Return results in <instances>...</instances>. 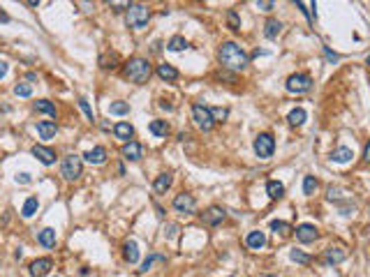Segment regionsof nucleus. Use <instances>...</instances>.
<instances>
[{
  "label": "nucleus",
  "mask_w": 370,
  "mask_h": 277,
  "mask_svg": "<svg viewBox=\"0 0 370 277\" xmlns=\"http://www.w3.org/2000/svg\"><path fill=\"white\" fill-rule=\"evenodd\" d=\"M7 69H9V65L5 62V60H0V79H2L5 74H7Z\"/></svg>",
  "instance_id": "obj_43"
},
{
  "label": "nucleus",
  "mask_w": 370,
  "mask_h": 277,
  "mask_svg": "<svg viewBox=\"0 0 370 277\" xmlns=\"http://www.w3.org/2000/svg\"><path fill=\"white\" fill-rule=\"evenodd\" d=\"M118 62H121V56H118L116 51L100 56V67H102V69H113L116 65H118Z\"/></svg>",
  "instance_id": "obj_26"
},
{
  "label": "nucleus",
  "mask_w": 370,
  "mask_h": 277,
  "mask_svg": "<svg viewBox=\"0 0 370 277\" xmlns=\"http://www.w3.org/2000/svg\"><path fill=\"white\" fill-rule=\"evenodd\" d=\"M113 136L128 143V141H132V136H135V127H132L130 123H125V120H121V123L113 125Z\"/></svg>",
  "instance_id": "obj_16"
},
{
  "label": "nucleus",
  "mask_w": 370,
  "mask_h": 277,
  "mask_svg": "<svg viewBox=\"0 0 370 277\" xmlns=\"http://www.w3.org/2000/svg\"><path fill=\"white\" fill-rule=\"evenodd\" d=\"M366 65H368V67H370V53H368V58H366Z\"/></svg>",
  "instance_id": "obj_49"
},
{
  "label": "nucleus",
  "mask_w": 370,
  "mask_h": 277,
  "mask_svg": "<svg viewBox=\"0 0 370 277\" xmlns=\"http://www.w3.org/2000/svg\"><path fill=\"white\" fill-rule=\"evenodd\" d=\"M315 189H317V180L312 178V176H305V178H303V194L312 196L315 194Z\"/></svg>",
  "instance_id": "obj_34"
},
{
  "label": "nucleus",
  "mask_w": 370,
  "mask_h": 277,
  "mask_svg": "<svg viewBox=\"0 0 370 277\" xmlns=\"http://www.w3.org/2000/svg\"><path fill=\"white\" fill-rule=\"evenodd\" d=\"M289 256H292V261H296V263H301V266H305V263H310V256L305 254V252H301V249H292L289 252Z\"/></svg>",
  "instance_id": "obj_37"
},
{
  "label": "nucleus",
  "mask_w": 370,
  "mask_h": 277,
  "mask_svg": "<svg viewBox=\"0 0 370 277\" xmlns=\"http://www.w3.org/2000/svg\"><path fill=\"white\" fill-rule=\"evenodd\" d=\"M79 106H81V111L86 113V118L88 120H95V113H93V109L88 106V102H86V97H79Z\"/></svg>",
  "instance_id": "obj_40"
},
{
  "label": "nucleus",
  "mask_w": 370,
  "mask_h": 277,
  "mask_svg": "<svg viewBox=\"0 0 370 277\" xmlns=\"http://www.w3.org/2000/svg\"><path fill=\"white\" fill-rule=\"evenodd\" d=\"M109 113H113V116H128L130 104L128 102H111V104H109Z\"/></svg>",
  "instance_id": "obj_32"
},
{
  "label": "nucleus",
  "mask_w": 370,
  "mask_h": 277,
  "mask_svg": "<svg viewBox=\"0 0 370 277\" xmlns=\"http://www.w3.org/2000/svg\"><path fill=\"white\" fill-rule=\"evenodd\" d=\"M345 256H347V252H345L342 245H331V247L324 252V263L326 266H336V263L345 261Z\"/></svg>",
  "instance_id": "obj_13"
},
{
  "label": "nucleus",
  "mask_w": 370,
  "mask_h": 277,
  "mask_svg": "<svg viewBox=\"0 0 370 277\" xmlns=\"http://www.w3.org/2000/svg\"><path fill=\"white\" fill-rule=\"evenodd\" d=\"M245 245H248L250 249H262L266 245L264 231H250L248 236H245Z\"/></svg>",
  "instance_id": "obj_18"
},
{
  "label": "nucleus",
  "mask_w": 370,
  "mask_h": 277,
  "mask_svg": "<svg viewBox=\"0 0 370 277\" xmlns=\"http://www.w3.org/2000/svg\"><path fill=\"white\" fill-rule=\"evenodd\" d=\"M58 132V125H56V120H39L37 123V134L42 139H53Z\"/></svg>",
  "instance_id": "obj_17"
},
{
  "label": "nucleus",
  "mask_w": 370,
  "mask_h": 277,
  "mask_svg": "<svg viewBox=\"0 0 370 277\" xmlns=\"http://www.w3.org/2000/svg\"><path fill=\"white\" fill-rule=\"evenodd\" d=\"M285 88H287L289 92H294V95H303V92H308V90L312 88V76L305 74V72H296V74H292L287 79Z\"/></svg>",
  "instance_id": "obj_6"
},
{
  "label": "nucleus",
  "mask_w": 370,
  "mask_h": 277,
  "mask_svg": "<svg viewBox=\"0 0 370 277\" xmlns=\"http://www.w3.org/2000/svg\"><path fill=\"white\" fill-rule=\"evenodd\" d=\"M83 173V157L81 155H67L61 162V176L65 180H79Z\"/></svg>",
  "instance_id": "obj_4"
},
{
  "label": "nucleus",
  "mask_w": 370,
  "mask_h": 277,
  "mask_svg": "<svg viewBox=\"0 0 370 277\" xmlns=\"http://www.w3.org/2000/svg\"><path fill=\"white\" fill-rule=\"evenodd\" d=\"M271 229H273L275 233H282V236H287V233L294 231V229H292V224L282 222V219H273V222H271Z\"/></svg>",
  "instance_id": "obj_33"
},
{
  "label": "nucleus",
  "mask_w": 370,
  "mask_h": 277,
  "mask_svg": "<svg viewBox=\"0 0 370 277\" xmlns=\"http://www.w3.org/2000/svg\"><path fill=\"white\" fill-rule=\"evenodd\" d=\"M266 192H269V199H282L285 196V185L280 183V180H269L266 183Z\"/></svg>",
  "instance_id": "obj_23"
},
{
  "label": "nucleus",
  "mask_w": 370,
  "mask_h": 277,
  "mask_svg": "<svg viewBox=\"0 0 370 277\" xmlns=\"http://www.w3.org/2000/svg\"><path fill=\"white\" fill-rule=\"evenodd\" d=\"M176 231H178V226H176V224H169V233H167V236H169V238H174Z\"/></svg>",
  "instance_id": "obj_46"
},
{
  "label": "nucleus",
  "mask_w": 370,
  "mask_h": 277,
  "mask_svg": "<svg viewBox=\"0 0 370 277\" xmlns=\"http://www.w3.org/2000/svg\"><path fill=\"white\" fill-rule=\"evenodd\" d=\"M305 118H308V113H305V109H301V106H296L294 111H289V116H287L289 125H294V127H301L303 123H305Z\"/></svg>",
  "instance_id": "obj_27"
},
{
  "label": "nucleus",
  "mask_w": 370,
  "mask_h": 277,
  "mask_svg": "<svg viewBox=\"0 0 370 277\" xmlns=\"http://www.w3.org/2000/svg\"><path fill=\"white\" fill-rule=\"evenodd\" d=\"M227 23H229V28L234 30H241V16L236 14V9H229V12H227Z\"/></svg>",
  "instance_id": "obj_35"
},
{
  "label": "nucleus",
  "mask_w": 370,
  "mask_h": 277,
  "mask_svg": "<svg viewBox=\"0 0 370 277\" xmlns=\"http://www.w3.org/2000/svg\"><path fill=\"white\" fill-rule=\"evenodd\" d=\"M33 155H35L44 166L56 164V153H53L51 148H46V146H33Z\"/></svg>",
  "instance_id": "obj_14"
},
{
  "label": "nucleus",
  "mask_w": 370,
  "mask_h": 277,
  "mask_svg": "<svg viewBox=\"0 0 370 277\" xmlns=\"http://www.w3.org/2000/svg\"><path fill=\"white\" fill-rule=\"evenodd\" d=\"M171 183H174V176H171V173H160L158 178H155V183H153V189H155L158 194H165L167 189L171 187Z\"/></svg>",
  "instance_id": "obj_20"
},
{
  "label": "nucleus",
  "mask_w": 370,
  "mask_h": 277,
  "mask_svg": "<svg viewBox=\"0 0 370 277\" xmlns=\"http://www.w3.org/2000/svg\"><path fill=\"white\" fill-rule=\"evenodd\" d=\"M148 132L153 136H167L169 134V123L167 120H151V125H148Z\"/></svg>",
  "instance_id": "obj_24"
},
{
  "label": "nucleus",
  "mask_w": 370,
  "mask_h": 277,
  "mask_svg": "<svg viewBox=\"0 0 370 277\" xmlns=\"http://www.w3.org/2000/svg\"><path fill=\"white\" fill-rule=\"evenodd\" d=\"M324 56H326V60H329V62H338V60H340L338 53H333L329 46H324Z\"/></svg>",
  "instance_id": "obj_42"
},
{
  "label": "nucleus",
  "mask_w": 370,
  "mask_h": 277,
  "mask_svg": "<svg viewBox=\"0 0 370 277\" xmlns=\"http://www.w3.org/2000/svg\"><path fill=\"white\" fill-rule=\"evenodd\" d=\"M16 180H19V183H31V176H28V173H21V176H16Z\"/></svg>",
  "instance_id": "obj_45"
},
{
  "label": "nucleus",
  "mask_w": 370,
  "mask_h": 277,
  "mask_svg": "<svg viewBox=\"0 0 370 277\" xmlns=\"http://www.w3.org/2000/svg\"><path fill=\"white\" fill-rule=\"evenodd\" d=\"M188 39L185 37H181V35H174V37L169 39V42H167V49H169V51H185V49H188Z\"/></svg>",
  "instance_id": "obj_30"
},
{
  "label": "nucleus",
  "mask_w": 370,
  "mask_h": 277,
  "mask_svg": "<svg viewBox=\"0 0 370 277\" xmlns=\"http://www.w3.org/2000/svg\"><path fill=\"white\" fill-rule=\"evenodd\" d=\"M121 155L125 159H130V162H139V159H141V155H144V148H141V143L128 141V143H123Z\"/></svg>",
  "instance_id": "obj_12"
},
{
  "label": "nucleus",
  "mask_w": 370,
  "mask_h": 277,
  "mask_svg": "<svg viewBox=\"0 0 370 277\" xmlns=\"http://www.w3.org/2000/svg\"><path fill=\"white\" fill-rule=\"evenodd\" d=\"M0 21H2V23H9V14H7V12H2V9H0Z\"/></svg>",
  "instance_id": "obj_47"
},
{
  "label": "nucleus",
  "mask_w": 370,
  "mask_h": 277,
  "mask_svg": "<svg viewBox=\"0 0 370 277\" xmlns=\"http://www.w3.org/2000/svg\"><path fill=\"white\" fill-rule=\"evenodd\" d=\"M35 111L46 113V116H53V118H56V104L49 102V99H37V102H35Z\"/></svg>",
  "instance_id": "obj_31"
},
{
  "label": "nucleus",
  "mask_w": 370,
  "mask_h": 277,
  "mask_svg": "<svg viewBox=\"0 0 370 277\" xmlns=\"http://www.w3.org/2000/svg\"><path fill=\"white\" fill-rule=\"evenodd\" d=\"M155 261H165V256H160V254H151V256H148V259H146L144 263H141V270H144V273H146V270L151 268V266H153V263H155Z\"/></svg>",
  "instance_id": "obj_41"
},
{
  "label": "nucleus",
  "mask_w": 370,
  "mask_h": 277,
  "mask_svg": "<svg viewBox=\"0 0 370 277\" xmlns=\"http://www.w3.org/2000/svg\"><path fill=\"white\" fill-rule=\"evenodd\" d=\"M81 157L86 159L88 164H95V166L104 164V162H106V148H104V146H95V148H91L86 155H81Z\"/></svg>",
  "instance_id": "obj_15"
},
{
  "label": "nucleus",
  "mask_w": 370,
  "mask_h": 277,
  "mask_svg": "<svg viewBox=\"0 0 370 277\" xmlns=\"http://www.w3.org/2000/svg\"><path fill=\"white\" fill-rule=\"evenodd\" d=\"M37 240H39V245H42V247H53V245H56V231H53L51 226H46V229L39 231Z\"/></svg>",
  "instance_id": "obj_25"
},
{
  "label": "nucleus",
  "mask_w": 370,
  "mask_h": 277,
  "mask_svg": "<svg viewBox=\"0 0 370 277\" xmlns=\"http://www.w3.org/2000/svg\"><path fill=\"white\" fill-rule=\"evenodd\" d=\"M51 268H53L51 259H49V256H39V259L31 261L28 273H31V277H44V275H49V270H51Z\"/></svg>",
  "instance_id": "obj_10"
},
{
  "label": "nucleus",
  "mask_w": 370,
  "mask_h": 277,
  "mask_svg": "<svg viewBox=\"0 0 370 277\" xmlns=\"http://www.w3.org/2000/svg\"><path fill=\"white\" fill-rule=\"evenodd\" d=\"M211 113H213V120H215V123H222V120L229 116V111H227V109H222V106H215V109H211Z\"/></svg>",
  "instance_id": "obj_39"
},
{
  "label": "nucleus",
  "mask_w": 370,
  "mask_h": 277,
  "mask_svg": "<svg viewBox=\"0 0 370 277\" xmlns=\"http://www.w3.org/2000/svg\"><path fill=\"white\" fill-rule=\"evenodd\" d=\"M227 213L220 206H211L208 210H204L202 215H199V219H202V224L204 226H218L220 222H225Z\"/></svg>",
  "instance_id": "obj_9"
},
{
  "label": "nucleus",
  "mask_w": 370,
  "mask_h": 277,
  "mask_svg": "<svg viewBox=\"0 0 370 277\" xmlns=\"http://www.w3.org/2000/svg\"><path fill=\"white\" fill-rule=\"evenodd\" d=\"M158 76L162 79V81H176L178 79V69L174 67V65H169V62H162V65H158Z\"/></svg>",
  "instance_id": "obj_19"
},
{
  "label": "nucleus",
  "mask_w": 370,
  "mask_h": 277,
  "mask_svg": "<svg viewBox=\"0 0 370 277\" xmlns=\"http://www.w3.org/2000/svg\"><path fill=\"white\" fill-rule=\"evenodd\" d=\"M192 120H195V125L202 129V132H211L213 125H215L211 109L204 106L202 102H195V104H192Z\"/></svg>",
  "instance_id": "obj_5"
},
{
  "label": "nucleus",
  "mask_w": 370,
  "mask_h": 277,
  "mask_svg": "<svg viewBox=\"0 0 370 277\" xmlns=\"http://www.w3.org/2000/svg\"><path fill=\"white\" fill-rule=\"evenodd\" d=\"M174 210L176 213H183V215H192L197 210V199L192 194H188V192H181V194L174 196Z\"/></svg>",
  "instance_id": "obj_8"
},
{
  "label": "nucleus",
  "mask_w": 370,
  "mask_h": 277,
  "mask_svg": "<svg viewBox=\"0 0 370 277\" xmlns=\"http://www.w3.org/2000/svg\"><path fill=\"white\" fill-rule=\"evenodd\" d=\"M280 30H282V23H280L278 19H269V21H266V28H264V35L269 39H275L280 35Z\"/></svg>",
  "instance_id": "obj_29"
},
{
  "label": "nucleus",
  "mask_w": 370,
  "mask_h": 277,
  "mask_svg": "<svg viewBox=\"0 0 370 277\" xmlns=\"http://www.w3.org/2000/svg\"><path fill=\"white\" fill-rule=\"evenodd\" d=\"M257 7H262V9H266V12H269V9L273 7V2H257Z\"/></svg>",
  "instance_id": "obj_48"
},
{
  "label": "nucleus",
  "mask_w": 370,
  "mask_h": 277,
  "mask_svg": "<svg viewBox=\"0 0 370 277\" xmlns=\"http://www.w3.org/2000/svg\"><path fill=\"white\" fill-rule=\"evenodd\" d=\"M294 233H296V238L301 240V243H305V245H308V243H315V240L319 238V229L315 224H308V222L296 226Z\"/></svg>",
  "instance_id": "obj_11"
},
{
  "label": "nucleus",
  "mask_w": 370,
  "mask_h": 277,
  "mask_svg": "<svg viewBox=\"0 0 370 277\" xmlns=\"http://www.w3.org/2000/svg\"><path fill=\"white\" fill-rule=\"evenodd\" d=\"M37 208H39L37 196H28L26 203H23V208H21V215H23V217H33V215L37 213Z\"/></svg>",
  "instance_id": "obj_28"
},
{
  "label": "nucleus",
  "mask_w": 370,
  "mask_h": 277,
  "mask_svg": "<svg viewBox=\"0 0 370 277\" xmlns=\"http://www.w3.org/2000/svg\"><path fill=\"white\" fill-rule=\"evenodd\" d=\"M273 150H275V139H273L269 132H264V134H259L257 139H255V153H257L259 159L273 157Z\"/></svg>",
  "instance_id": "obj_7"
},
{
  "label": "nucleus",
  "mask_w": 370,
  "mask_h": 277,
  "mask_svg": "<svg viewBox=\"0 0 370 277\" xmlns=\"http://www.w3.org/2000/svg\"><path fill=\"white\" fill-rule=\"evenodd\" d=\"M14 95H16V97H31V95H33L31 83H16V86H14Z\"/></svg>",
  "instance_id": "obj_36"
},
{
  "label": "nucleus",
  "mask_w": 370,
  "mask_h": 277,
  "mask_svg": "<svg viewBox=\"0 0 370 277\" xmlns=\"http://www.w3.org/2000/svg\"><path fill=\"white\" fill-rule=\"evenodd\" d=\"M153 74V65L148 58H141V56H135V58H130L125 65H123V76L130 79L132 83L136 86H144Z\"/></svg>",
  "instance_id": "obj_2"
},
{
  "label": "nucleus",
  "mask_w": 370,
  "mask_h": 277,
  "mask_svg": "<svg viewBox=\"0 0 370 277\" xmlns=\"http://www.w3.org/2000/svg\"><path fill=\"white\" fill-rule=\"evenodd\" d=\"M352 157H354V150L347 148V146H340V148H336V150L331 153V159H333V162H340V164L349 162Z\"/></svg>",
  "instance_id": "obj_22"
},
{
  "label": "nucleus",
  "mask_w": 370,
  "mask_h": 277,
  "mask_svg": "<svg viewBox=\"0 0 370 277\" xmlns=\"http://www.w3.org/2000/svg\"><path fill=\"white\" fill-rule=\"evenodd\" d=\"M326 196H329L331 201H342V199H347V192L342 187H329V194Z\"/></svg>",
  "instance_id": "obj_38"
},
{
  "label": "nucleus",
  "mask_w": 370,
  "mask_h": 277,
  "mask_svg": "<svg viewBox=\"0 0 370 277\" xmlns=\"http://www.w3.org/2000/svg\"><path fill=\"white\" fill-rule=\"evenodd\" d=\"M125 19H128V26L135 30H144L151 21V12L146 5L141 2H130L128 7H125Z\"/></svg>",
  "instance_id": "obj_3"
},
{
  "label": "nucleus",
  "mask_w": 370,
  "mask_h": 277,
  "mask_svg": "<svg viewBox=\"0 0 370 277\" xmlns=\"http://www.w3.org/2000/svg\"><path fill=\"white\" fill-rule=\"evenodd\" d=\"M123 256H125V261L128 263L139 261V245H136L135 240H128V243L123 245Z\"/></svg>",
  "instance_id": "obj_21"
},
{
  "label": "nucleus",
  "mask_w": 370,
  "mask_h": 277,
  "mask_svg": "<svg viewBox=\"0 0 370 277\" xmlns=\"http://www.w3.org/2000/svg\"><path fill=\"white\" fill-rule=\"evenodd\" d=\"M363 159H366V162L370 164V141L366 143V148H363Z\"/></svg>",
  "instance_id": "obj_44"
},
{
  "label": "nucleus",
  "mask_w": 370,
  "mask_h": 277,
  "mask_svg": "<svg viewBox=\"0 0 370 277\" xmlns=\"http://www.w3.org/2000/svg\"><path fill=\"white\" fill-rule=\"evenodd\" d=\"M218 60L225 69H232V72H241V69L248 67V53L243 51L236 42H222L218 49Z\"/></svg>",
  "instance_id": "obj_1"
}]
</instances>
